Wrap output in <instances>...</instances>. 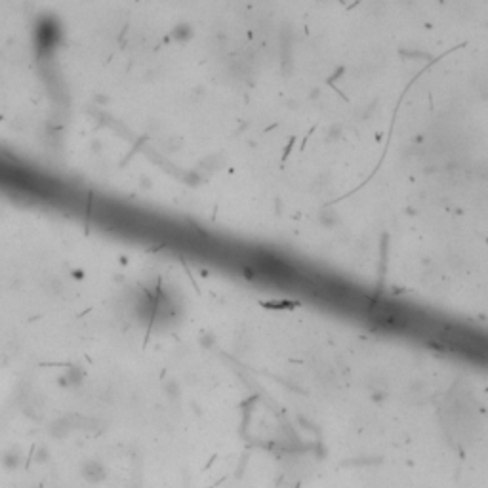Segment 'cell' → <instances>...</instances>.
<instances>
[{
  "instance_id": "cell-1",
  "label": "cell",
  "mask_w": 488,
  "mask_h": 488,
  "mask_svg": "<svg viewBox=\"0 0 488 488\" xmlns=\"http://www.w3.org/2000/svg\"><path fill=\"white\" fill-rule=\"evenodd\" d=\"M25 463V452L21 450V446L10 445L0 450V469L6 473H16L23 467Z\"/></svg>"
},
{
  "instance_id": "cell-2",
  "label": "cell",
  "mask_w": 488,
  "mask_h": 488,
  "mask_svg": "<svg viewBox=\"0 0 488 488\" xmlns=\"http://www.w3.org/2000/svg\"><path fill=\"white\" fill-rule=\"evenodd\" d=\"M80 475H82L86 480H90V482H97V480H101L103 477H105V469H103V465L99 462H95V460H86V462L80 465Z\"/></svg>"
},
{
  "instance_id": "cell-3",
  "label": "cell",
  "mask_w": 488,
  "mask_h": 488,
  "mask_svg": "<svg viewBox=\"0 0 488 488\" xmlns=\"http://www.w3.org/2000/svg\"><path fill=\"white\" fill-rule=\"evenodd\" d=\"M50 458H51V452H50V448H48V446L40 445V446H36V448H34L33 463H36V465H44V463L50 462Z\"/></svg>"
}]
</instances>
